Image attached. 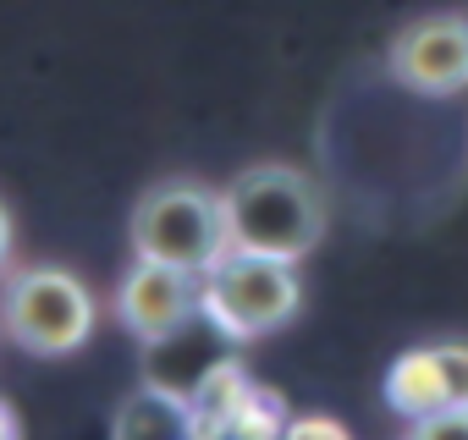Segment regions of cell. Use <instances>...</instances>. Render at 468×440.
<instances>
[{
  "label": "cell",
  "instance_id": "obj_1",
  "mask_svg": "<svg viewBox=\"0 0 468 440\" xmlns=\"http://www.w3.org/2000/svg\"><path fill=\"white\" fill-rule=\"evenodd\" d=\"M220 204L231 248H254L298 265L303 254H314L325 232V204L298 165H254L220 193Z\"/></svg>",
  "mask_w": 468,
  "mask_h": 440
},
{
  "label": "cell",
  "instance_id": "obj_2",
  "mask_svg": "<svg viewBox=\"0 0 468 440\" xmlns=\"http://www.w3.org/2000/svg\"><path fill=\"white\" fill-rule=\"evenodd\" d=\"M133 248L138 259H165V265L204 276L231 248L226 204L193 182H160L133 209Z\"/></svg>",
  "mask_w": 468,
  "mask_h": 440
},
{
  "label": "cell",
  "instance_id": "obj_10",
  "mask_svg": "<svg viewBox=\"0 0 468 440\" xmlns=\"http://www.w3.org/2000/svg\"><path fill=\"white\" fill-rule=\"evenodd\" d=\"M287 435H342V424H331V418H298V424H287Z\"/></svg>",
  "mask_w": 468,
  "mask_h": 440
},
{
  "label": "cell",
  "instance_id": "obj_3",
  "mask_svg": "<svg viewBox=\"0 0 468 440\" xmlns=\"http://www.w3.org/2000/svg\"><path fill=\"white\" fill-rule=\"evenodd\" d=\"M238 341L271 336L298 314V276L292 259L254 254V248H226L204 270V298H198Z\"/></svg>",
  "mask_w": 468,
  "mask_h": 440
},
{
  "label": "cell",
  "instance_id": "obj_5",
  "mask_svg": "<svg viewBox=\"0 0 468 440\" xmlns=\"http://www.w3.org/2000/svg\"><path fill=\"white\" fill-rule=\"evenodd\" d=\"M391 78L419 94H457L468 83V17H424L397 34Z\"/></svg>",
  "mask_w": 468,
  "mask_h": 440
},
{
  "label": "cell",
  "instance_id": "obj_7",
  "mask_svg": "<svg viewBox=\"0 0 468 440\" xmlns=\"http://www.w3.org/2000/svg\"><path fill=\"white\" fill-rule=\"evenodd\" d=\"M386 402H391L397 413H408V418H424V413H435V407L457 402V391H452V374H446V358H441V347H419V352H402V358L391 363V374H386Z\"/></svg>",
  "mask_w": 468,
  "mask_h": 440
},
{
  "label": "cell",
  "instance_id": "obj_8",
  "mask_svg": "<svg viewBox=\"0 0 468 440\" xmlns=\"http://www.w3.org/2000/svg\"><path fill=\"white\" fill-rule=\"evenodd\" d=\"M116 435H193L198 429V418H193V402L187 396H176V391H165V385H149V391H138V396H127V407L116 413V424H111Z\"/></svg>",
  "mask_w": 468,
  "mask_h": 440
},
{
  "label": "cell",
  "instance_id": "obj_11",
  "mask_svg": "<svg viewBox=\"0 0 468 440\" xmlns=\"http://www.w3.org/2000/svg\"><path fill=\"white\" fill-rule=\"evenodd\" d=\"M6 254H12V209L0 204V265H6Z\"/></svg>",
  "mask_w": 468,
  "mask_h": 440
},
{
  "label": "cell",
  "instance_id": "obj_4",
  "mask_svg": "<svg viewBox=\"0 0 468 440\" xmlns=\"http://www.w3.org/2000/svg\"><path fill=\"white\" fill-rule=\"evenodd\" d=\"M6 330L28 352L61 358L94 336V298L67 270H23L6 287Z\"/></svg>",
  "mask_w": 468,
  "mask_h": 440
},
{
  "label": "cell",
  "instance_id": "obj_6",
  "mask_svg": "<svg viewBox=\"0 0 468 440\" xmlns=\"http://www.w3.org/2000/svg\"><path fill=\"white\" fill-rule=\"evenodd\" d=\"M198 298H204V287H198L193 270L165 265V259H138L127 270L122 292H116V309H122L127 330H138L144 341H154V336L176 330L198 309Z\"/></svg>",
  "mask_w": 468,
  "mask_h": 440
},
{
  "label": "cell",
  "instance_id": "obj_9",
  "mask_svg": "<svg viewBox=\"0 0 468 440\" xmlns=\"http://www.w3.org/2000/svg\"><path fill=\"white\" fill-rule=\"evenodd\" d=\"M441 435H452V440L463 435V440H468V396H457V402H446V407L413 418V440H441Z\"/></svg>",
  "mask_w": 468,
  "mask_h": 440
}]
</instances>
